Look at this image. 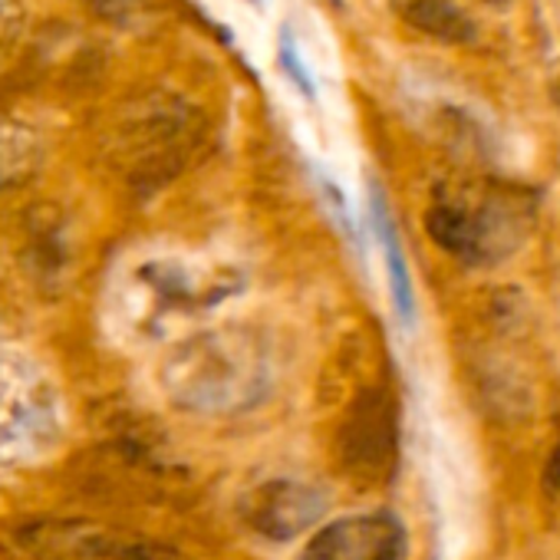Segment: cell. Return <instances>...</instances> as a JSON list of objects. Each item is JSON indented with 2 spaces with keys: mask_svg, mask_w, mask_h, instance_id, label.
Returning <instances> with one entry per match:
<instances>
[{
  "mask_svg": "<svg viewBox=\"0 0 560 560\" xmlns=\"http://www.w3.org/2000/svg\"><path fill=\"white\" fill-rule=\"evenodd\" d=\"M162 386L188 412H244L270 393V350L250 327L205 330L168 353Z\"/></svg>",
  "mask_w": 560,
  "mask_h": 560,
  "instance_id": "cell-1",
  "label": "cell"
},
{
  "mask_svg": "<svg viewBox=\"0 0 560 560\" xmlns=\"http://www.w3.org/2000/svg\"><path fill=\"white\" fill-rule=\"evenodd\" d=\"M534 221L527 191L485 185L435 191L425 211L429 237L465 267H491L511 257Z\"/></svg>",
  "mask_w": 560,
  "mask_h": 560,
  "instance_id": "cell-2",
  "label": "cell"
},
{
  "mask_svg": "<svg viewBox=\"0 0 560 560\" xmlns=\"http://www.w3.org/2000/svg\"><path fill=\"white\" fill-rule=\"evenodd\" d=\"M8 560H182L172 547L90 521H24L0 540Z\"/></svg>",
  "mask_w": 560,
  "mask_h": 560,
  "instance_id": "cell-3",
  "label": "cell"
},
{
  "mask_svg": "<svg viewBox=\"0 0 560 560\" xmlns=\"http://www.w3.org/2000/svg\"><path fill=\"white\" fill-rule=\"evenodd\" d=\"M57 435V399L47 376L24 357L0 350V462L44 452Z\"/></svg>",
  "mask_w": 560,
  "mask_h": 560,
  "instance_id": "cell-4",
  "label": "cell"
},
{
  "mask_svg": "<svg viewBox=\"0 0 560 560\" xmlns=\"http://www.w3.org/2000/svg\"><path fill=\"white\" fill-rule=\"evenodd\" d=\"M340 468L360 485H380L399 462V406L393 393L370 386L353 396L337 429Z\"/></svg>",
  "mask_w": 560,
  "mask_h": 560,
  "instance_id": "cell-5",
  "label": "cell"
},
{
  "mask_svg": "<svg viewBox=\"0 0 560 560\" xmlns=\"http://www.w3.org/2000/svg\"><path fill=\"white\" fill-rule=\"evenodd\" d=\"M409 534L396 514H353L320 527L301 560H406Z\"/></svg>",
  "mask_w": 560,
  "mask_h": 560,
  "instance_id": "cell-6",
  "label": "cell"
},
{
  "mask_svg": "<svg viewBox=\"0 0 560 560\" xmlns=\"http://www.w3.org/2000/svg\"><path fill=\"white\" fill-rule=\"evenodd\" d=\"M247 524L270 537V540H291L304 530H311L324 511H327V498L320 488L307 485V481H294V478H273L257 485L244 504H241Z\"/></svg>",
  "mask_w": 560,
  "mask_h": 560,
  "instance_id": "cell-7",
  "label": "cell"
},
{
  "mask_svg": "<svg viewBox=\"0 0 560 560\" xmlns=\"http://www.w3.org/2000/svg\"><path fill=\"white\" fill-rule=\"evenodd\" d=\"M228 291L231 288H224V284H205L191 267L175 264V260H149L132 273V294L149 304V314L142 320L145 327L165 314H185V311L208 307V304L221 301Z\"/></svg>",
  "mask_w": 560,
  "mask_h": 560,
  "instance_id": "cell-8",
  "label": "cell"
},
{
  "mask_svg": "<svg viewBox=\"0 0 560 560\" xmlns=\"http://www.w3.org/2000/svg\"><path fill=\"white\" fill-rule=\"evenodd\" d=\"M370 228H373V237L380 241L383 247V257H386V273H389V288H393V304H396V314L406 327L416 324V294H412V277H409V267H406V254H402V237L396 231V221H393V211H389V201L386 195L373 185L370 191Z\"/></svg>",
  "mask_w": 560,
  "mask_h": 560,
  "instance_id": "cell-9",
  "label": "cell"
},
{
  "mask_svg": "<svg viewBox=\"0 0 560 560\" xmlns=\"http://www.w3.org/2000/svg\"><path fill=\"white\" fill-rule=\"evenodd\" d=\"M44 165V139L34 126L0 116V191L31 182Z\"/></svg>",
  "mask_w": 560,
  "mask_h": 560,
  "instance_id": "cell-10",
  "label": "cell"
},
{
  "mask_svg": "<svg viewBox=\"0 0 560 560\" xmlns=\"http://www.w3.org/2000/svg\"><path fill=\"white\" fill-rule=\"evenodd\" d=\"M399 14L416 31L448 40V44H468L475 37V24L452 4V0H399Z\"/></svg>",
  "mask_w": 560,
  "mask_h": 560,
  "instance_id": "cell-11",
  "label": "cell"
},
{
  "mask_svg": "<svg viewBox=\"0 0 560 560\" xmlns=\"http://www.w3.org/2000/svg\"><path fill=\"white\" fill-rule=\"evenodd\" d=\"M277 63H280V70H284V77L294 83V90L304 100H317V77L307 67L304 50H301V44H298L291 27H284V31H280V37H277Z\"/></svg>",
  "mask_w": 560,
  "mask_h": 560,
  "instance_id": "cell-12",
  "label": "cell"
},
{
  "mask_svg": "<svg viewBox=\"0 0 560 560\" xmlns=\"http://www.w3.org/2000/svg\"><path fill=\"white\" fill-rule=\"evenodd\" d=\"M24 24V8L21 0H0V50H4Z\"/></svg>",
  "mask_w": 560,
  "mask_h": 560,
  "instance_id": "cell-13",
  "label": "cell"
},
{
  "mask_svg": "<svg viewBox=\"0 0 560 560\" xmlns=\"http://www.w3.org/2000/svg\"><path fill=\"white\" fill-rule=\"evenodd\" d=\"M544 481H547L550 494L560 498V439H557V445L550 448V458H547V468H544Z\"/></svg>",
  "mask_w": 560,
  "mask_h": 560,
  "instance_id": "cell-14",
  "label": "cell"
},
{
  "mask_svg": "<svg viewBox=\"0 0 560 560\" xmlns=\"http://www.w3.org/2000/svg\"><path fill=\"white\" fill-rule=\"evenodd\" d=\"M550 21H553V27H557V34H560V0H553V18H550Z\"/></svg>",
  "mask_w": 560,
  "mask_h": 560,
  "instance_id": "cell-15",
  "label": "cell"
},
{
  "mask_svg": "<svg viewBox=\"0 0 560 560\" xmlns=\"http://www.w3.org/2000/svg\"><path fill=\"white\" fill-rule=\"evenodd\" d=\"M557 103H560V80H557Z\"/></svg>",
  "mask_w": 560,
  "mask_h": 560,
  "instance_id": "cell-16",
  "label": "cell"
}]
</instances>
